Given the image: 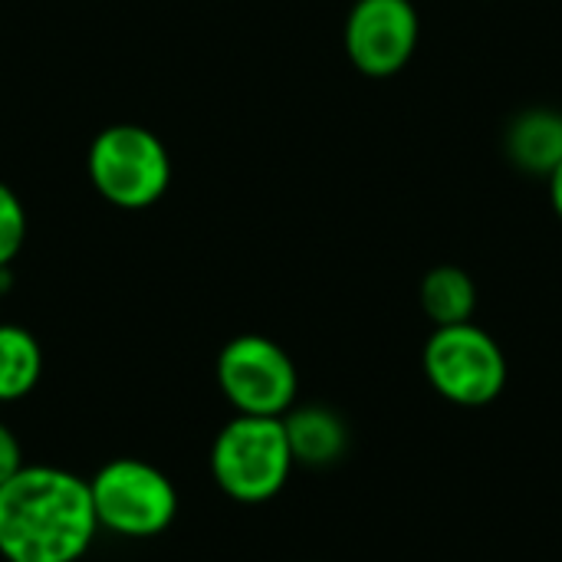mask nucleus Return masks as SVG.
<instances>
[{"label":"nucleus","mask_w":562,"mask_h":562,"mask_svg":"<svg viewBox=\"0 0 562 562\" xmlns=\"http://www.w3.org/2000/svg\"><path fill=\"white\" fill-rule=\"evenodd\" d=\"M95 533L89 481L66 468L26 464L0 487L3 562H79Z\"/></svg>","instance_id":"1"},{"label":"nucleus","mask_w":562,"mask_h":562,"mask_svg":"<svg viewBox=\"0 0 562 562\" xmlns=\"http://www.w3.org/2000/svg\"><path fill=\"white\" fill-rule=\"evenodd\" d=\"M296 461L283 431V418L234 415L211 445V477L217 491L237 504L273 501Z\"/></svg>","instance_id":"2"},{"label":"nucleus","mask_w":562,"mask_h":562,"mask_svg":"<svg viewBox=\"0 0 562 562\" xmlns=\"http://www.w3.org/2000/svg\"><path fill=\"white\" fill-rule=\"evenodd\" d=\"M99 530L125 540L161 537L181 507L175 481L151 461L112 458L89 477Z\"/></svg>","instance_id":"3"},{"label":"nucleus","mask_w":562,"mask_h":562,"mask_svg":"<svg viewBox=\"0 0 562 562\" xmlns=\"http://www.w3.org/2000/svg\"><path fill=\"white\" fill-rule=\"evenodd\" d=\"M422 369L428 385L461 408H484L497 402L510 375L497 339L474 323L438 326L425 342Z\"/></svg>","instance_id":"4"},{"label":"nucleus","mask_w":562,"mask_h":562,"mask_svg":"<svg viewBox=\"0 0 562 562\" xmlns=\"http://www.w3.org/2000/svg\"><path fill=\"white\" fill-rule=\"evenodd\" d=\"M89 181L115 207H148L168 191V148L155 132L142 125H109L89 145Z\"/></svg>","instance_id":"5"},{"label":"nucleus","mask_w":562,"mask_h":562,"mask_svg":"<svg viewBox=\"0 0 562 562\" xmlns=\"http://www.w3.org/2000/svg\"><path fill=\"white\" fill-rule=\"evenodd\" d=\"M217 385L237 415L283 418L300 395L290 352L257 333L234 336L217 356Z\"/></svg>","instance_id":"6"},{"label":"nucleus","mask_w":562,"mask_h":562,"mask_svg":"<svg viewBox=\"0 0 562 562\" xmlns=\"http://www.w3.org/2000/svg\"><path fill=\"white\" fill-rule=\"evenodd\" d=\"M418 10L412 0H356L346 16V56L372 76L389 79L402 72L418 46Z\"/></svg>","instance_id":"7"},{"label":"nucleus","mask_w":562,"mask_h":562,"mask_svg":"<svg viewBox=\"0 0 562 562\" xmlns=\"http://www.w3.org/2000/svg\"><path fill=\"white\" fill-rule=\"evenodd\" d=\"M283 431L293 461L303 468H329L349 448L346 422L326 405H293L283 415Z\"/></svg>","instance_id":"8"},{"label":"nucleus","mask_w":562,"mask_h":562,"mask_svg":"<svg viewBox=\"0 0 562 562\" xmlns=\"http://www.w3.org/2000/svg\"><path fill=\"white\" fill-rule=\"evenodd\" d=\"M507 158L527 175H553L562 161V112L527 109L504 132Z\"/></svg>","instance_id":"9"},{"label":"nucleus","mask_w":562,"mask_h":562,"mask_svg":"<svg viewBox=\"0 0 562 562\" xmlns=\"http://www.w3.org/2000/svg\"><path fill=\"white\" fill-rule=\"evenodd\" d=\"M422 310L435 323V329L471 323L477 310V286L461 267H435L422 280Z\"/></svg>","instance_id":"10"},{"label":"nucleus","mask_w":562,"mask_h":562,"mask_svg":"<svg viewBox=\"0 0 562 562\" xmlns=\"http://www.w3.org/2000/svg\"><path fill=\"white\" fill-rule=\"evenodd\" d=\"M43 375V349L26 326L0 323V402L26 398Z\"/></svg>","instance_id":"11"},{"label":"nucleus","mask_w":562,"mask_h":562,"mask_svg":"<svg viewBox=\"0 0 562 562\" xmlns=\"http://www.w3.org/2000/svg\"><path fill=\"white\" fill-rule=\"evenodd\" d=\"M26 240V211L20 198L0 181V270L10 267V260L20 254Z\"/></svg>","instance_id":"12"},{"label":"nucleus","mask_w":562,"mask_h":562,"mask_svg":"<svg viewBox=\"0 0 562 562\" xmlns=\"http://www.w3.org/2000/svg\"><path fill=\"white\" fill-rule=\"evenodd\" d=\"M23 468H26V461H23V445H20L16 431H13L10 425L0 422V487H3L7 481H13Z\"/></svg>","instance_id":"13"},{"label":"nucleus","mask_w":562,"mask_h":562,"mask_svg":"<svg viewBox=\"0 0 562 562\" xmlns=\"http://www.w3.org/2000/svg\"><path fill=\"white\" fill-rule=\"evenodd\" d=\"M550 204H553L557 217L562 221V161H560V168L550 175Z\"/></svg>","instance_id":"14"}]
</instances>
